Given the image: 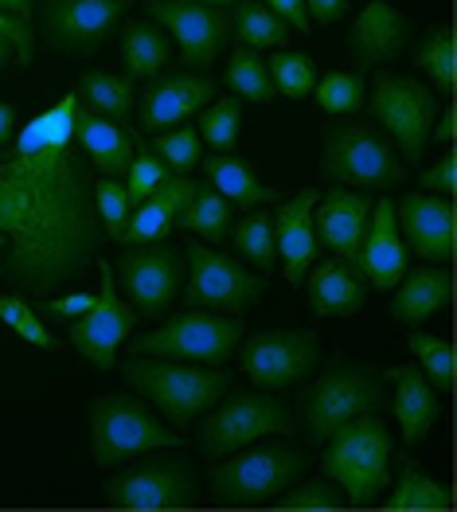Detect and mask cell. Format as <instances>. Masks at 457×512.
I'll return each mask as SVG.
<instances>
[{
    "label": "cell",
    "mask_w": 457,
    "mask_h": 512,
    "mask_svg": "<svg viewBox=\"0 0 457 512\" xmlns=\"http://www.w3.org/2000/svg\"><path fill=\"white\" fill-rule=\"evenodd\" d=\"M79 94L36 114L0 153V231L8 235V278L51 290L79 278L102 251V223L83 149L75 145Z\"/></svg>",
    "instance_id": "6da1fadb"
},
{
    "label": "cell",
    "mask_w": 457,
    "mask_h": 512,
    "mask_svg": "<svg viewBox=\"0 0 457 512\" xmlns=\"http://www.w3.org/2000/svg\"><path fill=\"white\" fill-rule=\"evenodd\" d=\"M391 427L379 415H360L325 438L321 470L340 485L348 505L375 501L391 481Z\"/></svg>",
    "instance_id": "7a4b0ae2"
},
{
    "label": "cell",
    "mask_w": 457,
    "mask_h": 512,
    "mask_svg": "<svg viewBox=\"0 0 457 512\" xmlns=\"http://www.w3.org/2000/svg\"><path fill=\"white\" fill-rule=\"evenodd\" d=\"M125 380L149 403H157L176 430L192 427L231 387V380L215 368H192L184 360H153V356H129Z\"/></svg>",
    "instance_id": "3957f363"
},
{
    "label": "cell",
    "mask_w": 457,
    "mask_h": 512,
    "mask_svg": "<svg viewBox=\"0 0 457 512\" xmlns=\"http://www.w3.org/2000/svg\"><path fill=\"white\" fill-rule=\"evenodd\" d=\"M184 438L168 430L145 403L129 395H102L90 407V450L98 470H114L149 450H172Z\"/></svg>",
    "instance_id": "277c9868"
},
{
    "label": "cell",
    "mask_w": 457,
    "mask_h": 512,
    "mask_svg": "<svg viewBox=\"0 0 457 512\" xmlns=\"http://www.w3.org/2000/svg\"><path fill=\"white\" fill-rule=\"evenodd\" d=\"M387 403L383 384L368 364H333L325 376H317L313 384L301 391L297 407H301V423L309 430L313 442H325L333 430L344 423L360 419V415H379V407Z\"/></svg>",
    "instance_id": "5b68a950"
},
{
    "label": "cell",
    "mask_w": 457,
    "mask_h": 512,
    "mask_svg": "<svg viewBox=\"0 0 457 512\" xmlns=\"http://www.w3.org/2000/svg\"><path fill=\"white\" fill-rule=\"evenodd\" d=\"M243 341V321L239 317H215V313H176L161 329L145 333L133 344V356H153V360H184V364H208L219 368L235 356Z\"/></svg>",
    "instance_id": "8992f818"
},
{
    "label": "cell",
    "mask_w": 457,
    "mask_h": 512,
    "mask_svg": "<svg viewBox=\"0 0 457 512\" xmlns=\"http://www.w3.org/2000/svg\"><path fill=\"white\" fill-rule=\"evenodd\" d=\"M321 180L379 192V188L403 184V161L395 157L391 141H383L375 129L360 126V122H344V126L325 129Z\"/></svg>",
    "instance_id": "52a82bcc"
},
{
    "label": "cell",
    "mask_w": 457,
    "mask_h": 512,
    "mask_svg": "<svg viewBox=\"0 0 457 512\" xmlns=\"http://www.w3.org/2000/svg\"><path fill=\"white\" fill-rule=\"evenodd\" d=\"M270 434H293L290 411L270 391H239L223 407H215L200 427V454L208 462H223Z\"/></svg>",
    "instance_id": "ba28073f"
},
{
    "label": "cell",
    "mask_w": 457,
    "mask_h": 512,
    "mask_svg": "<svg viewBox=\"0 0 457 512\" xmlns=\"http://www.w3.org/2000/svg\"><path fill=\"white\" fill-rule=\"evenodd\" d=\"M305 477V458L290 446H262L211 470V489L227 505H270Z\"/></svg>",
    "instance_id": "9c48e42d"
},
{
    "label": "cell",
    "mask_w": 457,
    "mask_h": 512,
    "mask_svg": "<svg viewBox=\"0 0 457 512\" xmlns=\"http://www.w3.org/2000/svg\"><path fill=\"white\" fill-rule=\"evenodd\" d=\"M372 118L399 141V153L407 161H418L430 145V126L438 118V98L430 86H422L411 75H375L372 98H364Z\"/></svg>",
    "instance_id": "30bf717a"
},
{
    "label": "cell",
    "mask_w": 457,
    "mask_h": 512,
    "mask_svg": "<svg viewBox=\"0 0 457 512\" xmlns=\"http://www.w3.org/2000/svg\"><path fill=\"white\" fill-rule=\"evenodd\" d=\"M196 497L200 489L184 458H145L106 481V501L114 509H192Z\"/></svg>",
    "instance_id": "8fae6325"
},
{
    "label": "cell",
    "mask_w": 457,
    "mask_h": 512,
    "mask_svg": "<svg viewBox=\"0 0 457 512\" xmlns=\"http://www.w3.org/2000/svg\"><path fill=\"white\" fill-rule=\"evenodd\" d=\"M180 251H184V262H188V290H184L188 309L243 313L266 294V282L258 274L243 270V262L219 255L211 247H200V243H188Z\"/></svg>",
    "instance_id": "7c38bea8"
},
{
    "label": "cell",
    "mask_w": 457,
    "mask_h": 512,
    "mask_svg": "<svg viewBox=\"0 0 457 512\" xmlns=\"http://www.w3.org/2000/svg\"><path fill=\"white\" fill-rule=\"evenodd\" d=\"M129 0H40V32L51 51L94 55L118 32Z\"/></svg>",
    "instance_id": "4fadbf2b"
},
{
    "label": "cell",
    "mask_w": 457,
    "mask_h": 512,
    "mask_svg": "<svg viewBox=\"0 0 457 512\" xmlns=\"http://www.w3.org/2000/svg\"><path fill=\"white\" fill-rule=\"evenodd\" d=\"M317 368V333L313 329H274L254 333L243 344V372L258 391H282L305 380Z\"/></svg>",
    "instance_id": "5bb4252c"
},
{
    "label": "cell",
    "mask_w": 457,
    "mask_h": 512,
    "mask_svg": "<svg viewBox=\"0 0 457 512\" xmlns=\"http://www.w3.org/2000/svg\"><path fill=\"white\" fill-rule=\"evenodd\" d=\"M122 286L129 294L133 313L145 317H161L172 309V301L180 294V282L188 278V262L176 247L161 243H145V247H129L118 262Z\"/></svg>",
    "instance_id": "9a60e30c"
},
{
    "label": "cell",
    "mask_w": 457,
    "mask_h": 512,
    "mask_svg": "<svg viewBox=\"0 0 457 512\" xmlns=\"http://www.w3.org/2000/svg\"><path fill=\"white\" fill-rule=\"evenodd\" d=\"M98 274H102V286L90 301L83 317L75 321L71 329V344L79 348V356H86L94 368H114L118 364V344L133 333L137 325V313L133 305H125L118 298V282H114V266L110 262H98Z\"/></svg>",
    "instance_id": "2e32d148"
},
{
    "label": "cell",
    "mask_w": 457,
    "mask_h": 512,
    "mask_svg": "<svg viewBox=\"0 0 457 512\" xmlns=\"http://www.w3.org/2000/svg\"><path fill=\"white\" fill-rule=\"evenodd\" d=\"M153 20L172 36L184 63H192L196 71L211 67L231 40V20L223 16V8L200 0H153Z\"/></svg>",
    "instance_id": "e0dca14e"
},
{
    "label": "cell",
    "mask_w": 457,
    "mask_h": 512,
    "mask_svg": "<svg viewBox=\"0 0 457 512\" xmlns=\"http://www.w3.org/2000/svg\"><path fill=\"white\" fill-rule=\"evenodd\" d=\"M395 219L403 223L407 251H415L426 262H450L454 258V204H450V196L407 192L395 208Z\"/></svg>",
    "instance_id": "ac0fdd59"
},
{
    "label": "cell",
    "mask_w": 457,
    "mask_h": 512,
    "mask_svg": "<svg viewBox=\"0 0 457 512\" xmlns=\"http://www.w3.org/2000/svg\"><path fill=\"white\" fill-rule=\"evenodd\" d=\"M317 200H321L317 188H301L293 200L278 204L270 212L278 262H282L290 286H301L305 282V270L317 262V231H313V208H317Z\"/></svg>",
    "instance_id": "d6986e66"
},
{
    "label": "cell",
    "mask_w": 457,
    "mask_h": 512,
    "mask_svg": "<svg viewBox=\"0 0 457 512\" xmlns=\"http://www.w3.org/2000/svg\"><path fill=\"white\" fill-rule=\"evenodd\" d=\"M364 282H372L375 290H395L399 278L407 274V243L399 239V219H395V204L379 200L372 204V219L360 243V255L352 266Z\"/></svg>",
    "instance_id": "ffe728a7"
},
{
    "label": "cell",
    "mask_w": 457,
    "mask_h": 512,
    "mask_svg": "<svg viewBox=\"0 0 457 512\" xmlns=\"http://www.w3.org/2000/svg\"><path fill=\"white\" fill-rule=\"evenodd\" d=\"M368 219H372V200L360 196V192L336 188L329 196H321L317 208H313L317 247H325V251H333L340 262L356 266L364 231H368Z\"/></svg>",
    "instance_id": "44dd1931"
},
{
    "label": "cell",
    "mask_w": 457,
    "mask_h": 512,
    "mask_svg": "<svg viewBox=\"0 0 457 512\" xmlns=\"http://www.w3.org/2000/svg\"><path fill=\"white\" fill-rule=\"evenodd\" d=\"M215 94V83L204 75H168L145 86L141 106H137V122L145 133H165V129L188 122L192 114H200Z\"/></svg>",
    "instance_id": "7402d4cb"
},
{
    "label": "cell",
    "mask_w": 457,
    "mask_h": 512,
    "mask_svg": "<svg viewBox=\"0 0 457 512\" xmlns=\"http://www.w3.org/2000/svg\"><path fill=\"white\" fill-rule=\"evenodd\" d=\"M196 184L184 180L180 172H168L165 180L129 212V223L122 231L125 247H145V243H161L168 231L176 227V219L184 215L188 200H192Z\"/></svg>",
    "instance_id": "603a6c76"
},
{
    "label": "cell",
    "mask_w": 457,
    "mask_h": 512,
    "mask_svg": "<svg viewBox=\"0 0 457 512\" xmlns=\"http://www.w3.org/2000/svg\"><path fill=\"white\" fill-rule=\"evenodd\" d=\"M387 380L395 384V419L403 430V442L418 446L422 438H430V430L442 415V403H438V391L434 384L418 372V364H399L387 372Z\"/></svg>",
    "instance_id": "cb8c5ba5"
},
{
    "label": "cell",
    "mask_w": 457,
    "mask_h": 512,
    "mask_svg": "<svg viewBox=\"0 0 457 512\" xmlns=\"http://www.w3.org/2000/svg\"><path fill=\"white\" fill-rule=\"evenodd\" d=\"M75 145L83 149V157L94 169L102 176H114V180H122L129 172L133 153H137L133 137L118 122H110V118H102V114H94L86 106L75 110Z\"/></svg>",
    "instance_id": "d4e9b609"
},
{
    "label": "cell",
    "mask_w": 457,
    "mask_h": 512,
    "mask_svg": "<svg viewBox=\"0 0 457 512\" xmlns=\"http://www.w3.org/2000/svg\"><path fill=\"white\" fill-rule=\"evenodd\" d=\"M450 294H454V282H450V274L446 270H434V266H426V270H407L403 278H399V286H395V301H391V317L399 321V325H422V321H430L434 313H442L446 305H450Z\"/></svg>",
    "instance_id": "484cf974"
},
{
    "label": "cell",
    "mask_w": 457,
    "mask_h": 512,
    "mask_svg": "<svg viewBox=\"0 0 457 512\" xmlns=\"http://www.w3.org/2000/svg\"><path fill=\"white\" fill-rule=\"evenodd\" d=\"M301 286H309V305L317 317H356L364 309V282L340 258L321 262Z\"/></svg>",
    "instance_id": "4316f807"
},
{
    "label": "cell",
    "mask_w": 457,
    "mask_h": 512,
    "mask_svg": "<svg viewBox=\"0 0 457 512\" xmlns=\"http://www.w3.org/2000/svg\"><path fill=\"white\" fill-rule=\"evenodd\" d=\"M407 43V20L387 4V0H372L352 28V51L364 67L387 63L399 55V47Z\"/></svg>",
    "instance_id": "83f0119b"
},
{
    "label": "cell",
    "mask_w": 457,
    "mask_h": 512,
    "mask_svg": "<svg viewBox=\"0 0 457 512\" xmlns=\"http://www.w3.org/2000/svg\"><path fill=\"white\" fill-rule=\"evenodd\" d=\"M204 172H208V184L227 200V204H239V208H258V204H278V188H266L258 180V172L247 157H239L235 149L231 153H211L200 157Z\"/></svg>",
    "instance_id": "f1b7e54d"
},
{
    "label": "cell",
    "mask_w": 457,
    "mask_h": 512,
    "mask_svg": "<svg viewBox=\"0 0 457 512\" xmlns=\"http://www.w3.org/2000/svg\"><path fill=\"white\" fill-rule=\"evenodd\" d=\"M122 59L129 79H157L172 63V40L161 24L153 20H133L122 28Z\"/></svg>",
    "instance_id": "f546056e"
},
{
    "label": "cell",
    "mask_w": 457,
    "mask_h": 512,
    "mask_svg": "<svg viewBox=\"0 0 457 512\" xmlns=\"http://www.w3.org/2000/svg\"><path fill=\"white\" fill-rule=\"evenodd\" d=\"M79 98H86V110L110 118V122H125L133 114V79L129 75H110V71H86L79 79Z\"/></svg>",
    "instance_id": "4dcf8cb0"
},
{
    "label": "cell",
    "mask_w": 457,
    "mask_h": 512,
    "mask_svg": "<svg viewBox=\"0 0 457 512\" xmlns=\"http://www.w3.org/2000/svg\"><path fill=\"white\" fill-rule=\"evenodd\" d=\"M231 36L239 40V47H250V51H262V47H282L290 40V24L278 20L262 0H239L235 8V20H231Z\"/></svg>",
    "instance_id": "1f68e13d"
},
{
    "label": "cell",
    "mask_w": 457,
    "mask_h": 512,
    "mask_svg": "<svg viewBox=\"0 0 457 512\" xmlns=\"http://www.w3.org/2000/svg\"><path fill=\"white\" fill-rule=\"evenodd\" d=\"M383 505L395 512H450L454 509V493L446 485L430 481L418 466H403L391 501H383Z\"/></svg>",
    "instance_id": "d6a6232c"
},
{
    "label": "cell",
    "mask_w": 457,
    "mask_h": 512,
    "mask_svg": "<svg viewBox=\"0 0 457 512\" xmlns=\"http://www.w3.org/2000/svg\"><path fill=\"white\" fill-rule=\"evenodd\" d=\"M235 251L247 258L250 266H258L262 274H274L278 266V247H274V219L270 212H250L247 219H239L231 231Z\"/></svg>",
    "instance_id": "836d02e7"
},
{
    "label": "cell",
    "mask_w": 457,
    "mask_h": 512,
    "mask_svg": "<svg viewBox=\"0 0 457 512\" xmlns=\"http://www.w3.org/2000/svg\"><path fill=\"white\" fill-rule=\"evenodd\" d=\"M176 223H180L184 231H196V235H204L211 243H219V239H227V231H231V204H227L215 188H200V184H196L188 208H184V215H180Z\"/></svg>",
    "instance_id": "e575fe53"
},
{
    "label": "cell",
    "mask_w": 457,
    "mask_h": 512,
    "mask_svg": "<svg viewBox=\"0 0 457 512\" xmlns=\"http://www.w3.org/2000/svg\"><path fill=\"white\" fill-rule=\"evenodd\" d=\"M227 86L235 90V98L243 102H270L274 98V79H270V67L258 51L239 47L227 63Z\"/></svg>",
    "instance_id": "d590c367"
},
{
    "label": "cell",
    "mask_w": 457,
    "mask_h": 512,
    "mask_svg": "<svg viewBox=\"0 0 457 512\" xmlns=\"http://www.w3.org/2000/svg\"><path fill=\"white\" fill-rule=\"evenodd\" d=\"M415 63L438 83L442 94H450L454 90V79H457V63H454V32L446 28V24H434L422 43H418L415 51Z\"/></svg>",
    "instance_id": "8d00e7d4"
},
{
    "label": "cell",
    "mask_w": 457,
    "mask_h": 512,
    "mask_svg": "<svg viewBox=\"0 0 457 512\" xmlns=\"http://www.w3.org/2000/svg\"><path fill=\"white\" fill-rule=\"evenodd\" d=\"M239 114H243V98H235V94H227V98H219V102H211L208 110L200 114V122H196V133H200V141L211 145L215 153H231L235 145H239Z\"/></svg>",
    "instance_id": "74e56055"
},
{
    "label": "cell",
    "mask_w": 457,
    "mask_h": 512,
    "mask_svg": "<svg viewBox=\"0 0 457 512\" xmlns=\"http://www.w3.org/2000/svg\"><path fill=\"white\" fill-rule=\"evenodd\" d=\"M411 352L418 360V372L434 384V391H454V344L430 333H411Z\"/></svg>",
    "instance_id": "f35d334b"
},
{
    "label": "cell",
    "mask_w": 457,
    "mask_h": 512,
    "mask_svg": "<svg viewBox=\"0 0 457 512\" xmlns=\"http://www.w3.org/2000/svg\"><path fill=\"white\" fill-rule=\"evenodd\" d=\"M266 67H270L274 90H282L286 98H305L317 86V63L301 51H278L274 59H266Z\"/></svg>",
    "instance_id": "ab89813d"
},
{
    "label": "cell",
    "mask_w": 457,
    "mask_h": 512,
    "mask_svg": "<svg viewBox=\"0 0 457 512\" xmlns=\"http://www.w3.org/2000/svg\"><path fill=\"white\" fill-rule=\"evenodd\" d=\"M274 505L286 512H336L344 509L348 501H344V493H340V485L329 481V477H313V481H305V485H297V489H286V493H278L274 497Z\"/></svg>",
    "instance_id": "60d3db41"
},
{
    "label": "cell",
    "mask_w": 457,
    "mask_h": 512,
    "mask_svg": "<svg viewBox=\"0 0 457 512\" xmlns=\"http://www.w3.org/2000/svg\"><path fill=\"white\" fill-rule=\"evenodd\" d=\"M313 98H317V106L325 110V114H356V110H364V75H325V79H317L313 86Z\"/></svg>",
    "instance_id": "b9f144b4"
},
{
    "label": "cell",
    "mask_w": 457,
    "mask_h": 512,
    "mask_svg": "<svg viewBox=\"0 0 457 512\" xmlns=\"http://www.w3.org/2000/svg\"><path fill=\"white\" fill-rule=\"evenodd\" d=\"M153 153L165 161L168 172H188L192 165H200V157H204V141H200V133H196V129L176 126V129L157 133Z\"/></svg>",
    "instance_id": "7bdbcfd3"
},
{
    "label": "cell",
    "mask_w": 457,
    "mask_h": 512,
    "mask_svg": "<svg viewBox=\"0 0 457 512\" xmlns=\"http://www.w3.org/2000/svg\"><path fill=\"white\" fill-rule=\"evenodd\" d=\"M0 321L20 337L24 344H36L43 352H51L55 341H51V333L43 329L40 313L28 305V301L20 298V294H0Z\"/></svg>",
    "instance_id": "ee69618b"
},
{
    "label": "cell",
    "mask_w": 457,
    "mask_h": 512,
    "mask_svg": "<svg viewBox=\"0 0 457 512\" xmlns=\"http://www.w3.org/2000/svg\"><path fill=\"white\" fill-rule=\"evenodd\" d=\"M94 208H98V223H102V231H106L110 239H122L125 223H129V212H133L129 192H125L122 180L102 176V180L94 184Z\"/></svg>",
    "instance_id": "f6af8a7d"
},
{
    "label": "cell",
    "mask_w": 457,
    "mask_h": 512,
    "mask_svg": "<svg viewBox=\"0 0 457 512\" xmlns=\"http://www.w3.org/2000/svg\"><path fill=\"white\" fill-rule=\"evenodd\" d=\"M168 176L165 161L157 157V153H149V149H141V153H133V165L125 172V192H129V204L137 208L161 180Z\"/></svg>",
    "instance_id": "bcb514c9"
},
{
    "label": "cell",
    "mask_w": 457,
    "mask_h": 512,
    "mask_svg": "<svg viewBox=\"0 0 457 512\" xmlns=\"http://www.w3.org/2000/svg\"><path fill=\"white\" fill-rule=\"evenodd\" d=\"M0 40L12 47V55H16L20 67L32 63V55H36V28L28 20H16V16L0 12Z\"/></svg>",
    "instance_id": "7dc6e473"
},
{
    "label": "cell",
    "mask_w": 457,
    "mask_h": 512,
    "mask_svg": "<svg viewBox=\"0 0 457 512\" xmlns=\"http://www.w3.org/2000/svg\"><path fill=\"white\" fill-rule=\"evenodd\" d=\"M422 188H430V196H454L457 188V161L454 153H446L438 165H430V169H422Z\"/></svg>",
    "instance_id": "c3c4849f"
},
{
    "label": "cell",
    "mask_w": 457,
    "mask_h": 512,
    "mask_svg": "<svg viewBox=\"0 0 457 512\" xmlns=\"http://www.w3.org/2000/svg\"><path fill=\"white\" fill-rule=\"evenodd\" d=\"M278 20L290 24V32H309V12H305V0H262Z\"/></svg>",
    "instance_id": "681fc988"
},
{
    "label": "cell",
    "mask_w": 457,
    "mask_h": 512,
    "mask_svg": "<svg viewBox=\"0 0 457 512\" xmlns=\"http://www.w3.org/2000/svg\"><path fill=\"white\" fill-rule=\"evenodd\" d=\"M90 301L94 294H71V298H51L43 305V313H51V317H63V321H75V317H83L86 309H90Z\"/></svg>",
    "instance_id": "f907efd6"
},
{
    "label": "cell",
    "mask_w": 457,
    "mask_h": 512,
    "mask_svg": "<svg viewBox=\"0 0 457 512\" xmlns=\"http://www.w3.org/2000/svg\"><path fill=\"white\" fill-rule=\"evenodd\" d=\"M309 24H336L348 12V0H305Z\"/></svg>",
    "instance_id": "816d5d0a"
},
{
    "label": "cell",
    "mask_w": 457,
    "mask_h": 512,
    "mask_svg": "<svg viewBox=\"0 0 457 512\" xmlns=\"http://www.w3.org/2000/svg\"><path fill=\"white\" fill-rule=\"evenodd\" d=\"M457 133V114L454 106H446V114H442V122H438V129H430V141H442V145H450Z\"/></svg>",
    "instance_id": "f5cc1de1"
},
{
    "label": "cell",
    "mask_w": 457,
    "mask_h": 512,
    "mask_svg": "<svg viewBox=\"0 0 457 512\" xmlns=\"http://www.w3.org/2000/svg\"><path fill=\"white\" fill-rule=\"evenodd\" d=\"M12 129H16V110L8 102H0V149L12 141Z\"/></svg>",
    "instance_id": "db71d44e"
},
{
    "label": "cell",
    "mask_w": 457,
    "mask_h": 512,
    "mask_svg": "<svg viewBox=\"0 0 457 512\" xmlns=\"http://www.w3.org/2000/svg\"><path fill=\"white\" fill-rule=\"evenodd\" d=\"M32 4H36V0H0V12H8V16H16V20H28V16H32Z\"/></svg>",
    "instance_id": "11a10c76"
},
{
    "label": "cell",
    "mask_w": 457,
    "mask_h": 512,
    "mask_svg": "<svg viewBox=\"0 0 457 512\" xmlns=\"http://www.w3.org/2000/svg\"><path fill=\"white\" fill-rule=\"evenodd\" d=\"M12 59H16V55H12V47L0 40V63H12Z\"/></svg>",
    "instance_id": "9f6ffc18"
},
{
    "label": "cell",
    "mask_w": 457,
    "mask_h": 512,
    "mask_svg": "<svg viewBox=\"0 0 457 512\" xmlns=\"http://www.w3.org/2000/svg\"><path fill=\"white\" fill-rule=\"evenodd\" d=\"M200 4H211V8H227V4H239V0H200Z\"/></svg>",
    "instance_id": "6f0895ef"
},
{
    "label": "cell",
    "mask_w": 457,
    "mask_h": 512,
    "mask_svg": "<svg viewBox=\"0 0 457 512\" xmlns=\"http://www.w3.org/2000/svg\"><path fill=\"white\" fill-rule=\"evenodd\" d=\"M0 251H8V235L4 231H0Z\"/></svg>",
    "instance_id": "680465c9"
}]
</instances>
